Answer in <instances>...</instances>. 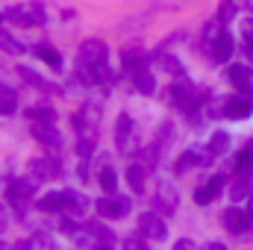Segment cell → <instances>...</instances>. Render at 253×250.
Segmentation results:
<instances>
[{"instance_id":"18","label":"cell","mask_w":253,"mask_h":250,"mask_svg":"<svg viewBox=\"0 0 253 250\" xmlns=\"http://www.w3.org/2000/svg\"><path fill=\"white\" fill-rule=\"evenodd\" d=\"M85 209H88V197H83L80 191H71L68 188L65 191V212L68 215H83Z\"/></svg>"},{"instance_id":"19","label":"cell","mask_w":253,"mask_h":250,"mask_svg":"<svg viewBox=\"0 0 253 250\" xmlns=\"http://www.w3.org/2000/svg\"><path fill=\"white\" fill-rule=\"evenodd\" d=\"M144 174H147V168H144L141 162H135V165L126 168V183H129V188H132L135 194L144 191Z\"/></svg>"},{"instance_id":"1","label":"cell","mask_w":253,"mask_h":250,"mask_svg":"<svg viewBox=\"0 0 253 250\" xmlns=\"http://www.w3.org/2000/svg\"><path fill=\"white\" fill-rule=\"evenodd\" d=\"M251 112H253V91H248V94L242 91L236 97H221L212 109V115H227V118H236V121L251 118Z\"/></svg>"},{"instance_id":"34","label":"cell","mask_w":253,"mask_h":250,"mask_svg":"<svg viewBox=\"0 0 253 250\" xmlns=\"http://www.w3.org/2000/svg\"><path fill=\"white\" fill-rule=\"evenodd\" d=\"M6 227H9V209H6V206H0V233H3Z\"/></svg>"},{"instance_id":"2","label":"cell","mask_w":253,"mask_h":250,"mask_svg":"<svg viewBox=\"0 0 253 250\" xmlns=\"http://www.w3.org/2000/svg\"><path fill=\"white\" fill-rule=\"evenodd\" d=\"M36 183H39V180H33V177H30V180H12V183L6 186V203H9V206L18 212V215L24 212L27 200L33 197V191H36Z\"/></svg>"},{"instance_id":"35","label":"cell","mask_w":253,"mask_h":250,"mask_svg":"<svg viewBox=\"0 0 253 250\" xmlns=\"http://www.w3.org/2000/svg\"><path fill=\"white\" fill-rule=\"evenodd\" d=\"M239 6H245V12H253V0H239Z\"/></svg>"},{"instance_id":"25","label":"cell","mask_w":253,"mask_h":250,"mask_svg":"<svg viewBox=\"0 0 253 250\" xmlns=\"http://www.w3.org/2000/svg\"><path fill=\"white\" fill-rule=\"evenodd\" d=\"M236 168H239V174H248L253 177V141L239 153V162H236Z\"/></svg>"},{"instance_id":"17","label":"cell","mask_w":253,"mask_h":250,"mask_svg":"<svg viewBox=\"0 0 253 250\" xmlns=\"http://www.w3.org/2000/svg\"><path fill=\"white\" fill-rule=\"evenodd\" d=\"M230 80H233V85L239 88V91H253V71L248 65H236V68H230Z\"/></svg>"},{"instance_id":"20","label":"cell","mask_w":253,"mask_h":250,"mask_svg":"<svg viewBox=\"0 0 253 250\" xmlns=\"http://www.w3.org/2000/svg\"><path fill=\"white\" fill-rule=\"evenodd\" d=\"M33 53H36L39 59H44L50 68H56V71L62 68V56H59V50H53L50 44H36V47H33Z\"/></svg>"},{"instance_id":"26","label":"cell","mask_w":253,"mask_h":250,"mask_svg":"<svg viewBox=\"0 0 253 250\" xmlns=\"http://www.w3.org/2000/svg\"><path fill=\"white\" fill-rule=\"evenodd\" d=\"M253 188H251V177L248 174H239V180H236V186L230 188V197L233 200H242L245 194H251Z\"/></svg>"},{"instance_id":"30","label":"cell","mask_w":253,"mask_h":250,"mask_svg":"<svg viewBox=\"0 0 253 250\" xmlns=\"http://www.w3.org/2000/svg\"><path fill=\"white\" fill-rule=\"evenodd\" d=\"M0 50H6V53H21L24 47H21L9 33H3V30H0Z\"/></svg>"},{"instance_id":"4","label":"cell","mask_w":253,"mask_h":250,"mask_svg":"<svg viewBox=\"0 0 253 250\" xmlns=\"http://www.w3.org/2000/svg\"><path fill=\"white\" fill-rule=\"evenodd\" d=\"M177 203H180V194H177L174 183L159 180V186H156V197H153V209H156L159 215H174V212H177Z\"/></svg>"},{"instance_id":"31","label":"cell","mask_w":253,"mask_h":250,"mask_svg":"<svg viewBox=\"0 0 253 250\" xmlns=\"http://www.w3.org/2000/svg\"><path fill=\"white\" fill-rule=\"evenodd\" d=\"M88 230H91V236H94V242H106V245H112V242H115V236H112L109 230H103L100 224H88Z\"/></svg>"},{"instance_id":"10","label":"cell","mask_w":253,"mask_h":250,"mask_svg":"<svg viewBox=\"0 0 253 250\" xmlns=\"http://www.w3.org/2000/svg\"><path fill=\"white\" fill-rule=\"evenodd\" d=\"M224 174H218V177H212V180H206L200 188H194V203L197 206H206V203H212L218 194H221V188H224Z\"/></svg>"},{"instance_id":"28","label":"cell","mask_w":253,"mask_h":250,"mask_svg":"<svg viewBox=\"0 0 253 250\" xmlns=\"http://www.w3.org/2000/svg\"><path fill=\"white\" fill-rule=\"evenodd\" d=\"M27 115H30V121H56V112L47 109V106H36V109H30Z\"/></svg>"},{"instance_id":"9","label":"cell","mask_w":253,"mask_h":250,"mask_svg":"<svg viewBox=\"0 0 253 250\" xmlns=\"http://www.w3.org/2000/svg\"><path fill=\"white\" fill-rule=\"evenodd\" d=\"M132 129H135L132 118H129V115H118V124H115V144H118L121 153H129V150H132V138H135Z\"/></svg>"},{"instance_id":"11","label":"cell","mask_w":253,"mask_h":250,"mask_svg":"<svg viewBox=\"0 0 253 250\" xmlns=\"http://www.w3.org/2000/svg\"><path fill=\"white\" fill-rule=\"evenodd\" d=\"M224 227H227L233 236H242V233L251 227V218H248V212H245V209L230 206V209H224Z\"/></svg>"},{"instance_id":"7","label":"cell","mask_w":253,"mask_h":250,"mask_svg":"<svg viewBox=\"0 0 253 250\" xmlns=\"http://www.w3.org/2000/svg\"><path fill=\"white\" fill-rule=\"evenodd\" d=\"M59 171H62V165H59L56 156H42V159H33L30 162V177L39 180V183L42 180H56Z\"/></svg>"},{"instance_id":"6","label":"cell","mask_w":253,"mask_h":250,"mask_svg":"<svg viewBox=\"0 0 253 250\" xmlns=\"http://www.w3.org/2000/svg\"><path fill=\"white\" fill-rule=\"evenodd\" d=\"M138 233L144 236V239H153V242H162L165 236H168V230H165V221H162V215L153 209V212H141V218H138Z\"/></svg>"},{"instance_id":"33","label":"cell","mask_w":253,"mask_h":250,"mask_svg":"<svg viewBox=\"0 0 253 250\" xmlns=\"http://www.w3.org/2000/svg\"><path fill=\"white\" fill-rule=\"evenodd\" d=\"M27 245H33V248H50V239H47V236H42V233H39V236H33V239H30V242H27Z\"/></svg>"},{"instance_id":"27","label":"cell","mask_w":253,"mask_h":250,"mask_svg":"<svg viewBox=\"0 0 253 250\" xmlns=\"http://www.w3.org/2000/svg\"><path fill=\"white\" fill-rule=\"evenodd\" d=\"M236 18V0H221L218 3V21L221 24H230Z\"/></svg>"},{"instance_id":"22","label":"cell","mask_w":253,"mask_h":250,"mask_svg":"<svg viewBox=\"0 0 253 250\" xmlns=\"http://www.w3.org/2000/svg\"><path fill=\"white\" fill-rule=\"evenodd\" d=\"M18 109V94L6 85H0V115H12Z\"/></svg>"},{"instance_id":"8","label":"cell","mask_w":253,"mask_h":250,"mask_svg":"<svg viewBox=\"0 0 253 250\" xmlns=\"http://www.w3.org/2000/svg\"><path fill=\"white\" fill-rule=\"evenodd\" d=\"M106 53H109V47H106L100 39H88V42H83V44H80V62H83V65L97 68V65L106 62Z\"/></svg>"},{"instance_id":"13","label":"cell","mask_w":253,"mask_h":250,"mask_svg":"<svg viewBox=\"0 0 253 250\" xmlns=\"http://www.w3.org/2000/svg\"><path fill=\"white\" fill-rule=\"evenodd\" d=\"M209 56L215 62H230V56H233V36L218 33L215 42H212V47H209Z\"/></svg>"},{"instance_id":"23","label":"cell","mask_w":253,"mask_h":250,"mask_svg":"<svg viewBox=\"0 0 253 250\" xmlns=\"http://www.w3.org/2000/svg\"><path fill=\"white\" fill-rule=\"evenodd\" d=\"M97 183L103 188V194H112V191L118 188V174H115L112 168H100V171H97Z\"/></svg>"},{"instance_id":"14","label":"cell","mask_w":253,"mask_h":250,"mask_svg":"<svg viewBox=\"0 0 253 250\" xmlns=\"http://www.w3.org/2000/svg\"><path fill=\"white\" fill-rule=\"evenodd\" d=\"M39 212H47V215H62L65 212V191H53V194H44L39 203H36Z\"/></svg>"},{"instance_id":"32","label":"cell","mask_w":253,"mask_h":250,"mask_svg":"<svg viewBox=\"0 0 253 250\" xmlns=\"http://www.w3.org/2000/svg\"><path fill=\"white\" fill-rule=\"evenodd\" d=\"M59 230H62L65 236H74V233H77V224H74L71 218H59Z\"/></svg>"},{"instance_id":"36","label":"cell","mask_w":253,"mask_h":250,"mask_svg":"<svg viewBox=\"0 0 253 250\" xmlns=\"http://www.w3.org/2000/svg\"><path fill=\"white\" fill-rule=\"evenodd\" d=\"M248 218H251V224H253V206H251V209H248Z\"/></svg>"},{"instance_id":"5","label":"cell","mask_w":253,"mask_h":250,"mask_svg":"<svg viewBox=\"0 0 253 250\" xmlns=\"http://www.w3.org/2000/svg\"><path fill=\"white\" fill-rule=\"evenodd\" d=\"M6 21H12V24H18V27H33V24H44L47 21V15H44V9L36 3V6H12L9 12H6Z\"/></svg>"},{"instance_id":"24","label":"cell","mask_w":253,"mask_h":250,"mask_svg":"<svg viewBox=\"0 0 253 250\" xmlns=\"http://www.w3.org/2000/svg\"><path fill=\"white\" fill-rule=\"evenodd\" d=\"M18 74H21V80H24V83L36 85V88H42V91H53V85H50L47 80H42L36 71H30V68H18Z\"/></svg>"},{"instance_id":"3","label":"cell","mask_w":253,"mask_h":250,"mask_svg":"<svg viewBox=\"0 0 253 250\" xmlns=\"http://www.w3.org/2000/svg\"><path fill=\"white\" fill-rule=\"evenodd\" d=\"M129 209H132L129 197H121V194H115V191L97 200V215H100V218H109V221L126 218V215H129Z\"/></svg>"},{"instance_id":"15","label":"cell","mask_w":253,"mask_h":250,"mask_svg":"<svg viewBox=\"0 0 253 250\" xmlns=\"http://www.w3.org/2000/svg\"><path fill=\"white\" fill-rule=\"evenodd\" d=\"M121 62H124V71L129 77H132L135 71L147 68V65H144V53H141L138 47H124V50H121Z\"/></svg>"},{"instance_id":"16","label":"cell","mask_w":253,"mask_h":250,"mask_svg":"<svg viewBox=\"0 0 253 250\" xmlns=\"http://www.w3.org/2000/svg\"><path fill=\"white\" fill-rule=\"evenodd\" d=\"M132 85H135V91L144 94V97H150V94L156 91V80H153V74H150L147 68H141V71L132 74Z\"/></svg>"},{"instance_id":"37","label":"cell","mask_w":253,"mask_h":250,"mask_svg":"<svg viewBox=\"0 0 253 250\" xmlns=\"http://www.w3.org/2000/svg\"><path fill=\"white\" fill-rule=\"evenodd\" d=\"M251 206H253V191H251Z\"/></svg>"},{"instance_id":"12","label":"cell","mask_w":253,"mask_h":250,"mask_svg":"<svg viewBox=\"0 0 253 250\" xmlns=\"http://www.w3.org/2000/svg\"><path fill=\"white\" fill-rule=\"evenodd\" d=\"M33 138L42 141L44 147H59V132L53 121H33Z\"/></svg>"},{"instance_id":"29","label":"cell","mask_w":253,"mask_h":250,"mask_svg":"<svg viewBox=\"0 0 253 250\" xmlns=\"http://www.w3.org/2000/svg\"><path fill=\"white\" fill-rule=\"evenodd\" d=\"M209 147L215 150V156H221V153L230 147V135H227V132H215V135H212V141H209Z\"/></svg>"},{"instance_id":"21","label":"cell","mask_w":253,"mask_h":250,"mask_svg":"<svg viewBox=\"0 0 253 250\" xmlns=\"http://www.w3.org/2000/svg\"><path fill=\"white\" fill-rule=\"evenodd\" d=\"M159 150H162V141H156V144H150V147H144V150H138V162L150 171V168H156V162H159Z\"/></svg>"}]
</instances>
